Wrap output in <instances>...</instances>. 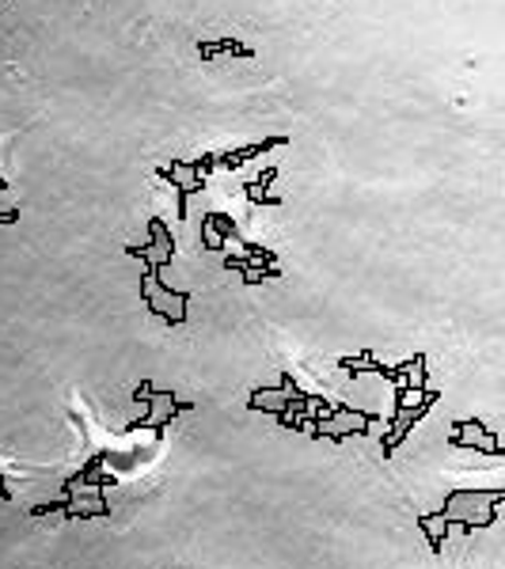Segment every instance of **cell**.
I'll list each match as a JSON object with an SVG mask.
<instances>
[{"label":"cell","mask_w":505,"mask_h":569,"mask_svg":"<svg viewBox=\"0 0 505 569\" xmlns=\"http://www.w3.org/2000/svg\"><path fill=\"white\" fill-rule=\"evenodd\" d=\"M452 449H467V452H483V455H505V449L498 444L491 425H483L478 418H467V422H456L449 436Z\"/></svg>","instance_id":"cell-4"},{"label":"cell","mask_w":505,"mask_h":569,"mask_svg":"<svg viewBox=\"0 0 505 569\" xmlns=\"http://www.w3.org/2000/svg\"><path fill=\"white\" fill-rule=\"evenodd\" d=\"M274 179H277V168L270 164L266 171H259L255 182H243V194H248L251 206H282V198L270 194V182H274Z\"/></svg>","instance_id":"cell-8"},{"label":"cell","mask_w":505,"mask_h":569,"mask_svg":"<svg viewBox=\"0 0 505 569\" xmlns=\"http://www.w3.org/2000/svg\"><path fill=\"white\" fill-rule=\"evenodd\" d=\"M0 502H12V489H8L4 475H0Z\"/></svg>","instance_id":"cell-10"},{"label":"cell","mask_w":505,"mask_h":569,"mask_svg":"<svg viewBox=\"0 0 505 569\" xmlns=\"http://www.w3.org/2000/svg\"><path fill=\"white\" fill-rule=\"evenodd\" d=\"M126 259H141L149 270H168L179 255V243L171 235V228L160 221V217H149V243H126Z\"/></svg>","instance_id":"cell-3"},{"label":"cell","mask_w":505,"mask_h":569,"mask_svg":"<svg viewBox=\"0 0 505 569\" xmlns=\"http://www.w3.org/2000/svg\"><path fill=\"white\" fill-rule=\"evenodd\" d=\"M141 301L149 315H156L160 323L168 327H182L187 323V304H190V293H179V288H168L160 277V270H145L141 274Z\"/></svg>","instance_id":"cell-2"},{"label":"cell","mask_w":505,"mask_h":569,"mask_svg":"<svg viewBox=\"0 0 505 569\" xmlns=\"http://www.w3.org/2000/svg\"><path fill=\"white\" fill-rule=\"evenodd\" d=\"M236 232H240V228H236V221H232L229 213H206V221H202V243H206V251H221Z\"/></svg>","instance_id":"cell-7"},{"label":"cell","mask_w":505,"mask_h":569,"mask_svg":"<svg viewBox=\"0 0 505 569\" xmlns=\"http://www.w3.org/2000/svg\"><path fill=\"white\" fill-rule=\"evenodd\" d=\"M198 57L202 61H217V57H240V61H255V46L240 39H209L198 42Z\"/></svg>","instance_id":"cell-6"},{"label":"cell","mask_w":505,"mask_h":569,"mask_svg":"<svg viewBox=\"0 0 505 569\" xmlns=\"http://www.w3.org/2000/svg\"><path fill=\"white\" fill-rule=\"evenodd\" d=\"M290 145V137L285 134H274V137H263V141H251V145H240V148H229V152H221V168L236 171L243 164H251L255 156L270 152V148H285Z\"/></svg>","instance_id":"cell-5"},{"label":"cell","mask_w":505,"mask_h":569,"mask_svg":"<svg viewBox=\"0 0 505 569\" xmlns=\"http://www.w3.org/2000/svg\"><path fill=\"white\" fill-rule=\"evenodd\" d=\"M4 190H8V179L0 175V198H4ZM23 221V213L15 206H0V224H20Z\"/></svg>","instance_id":"cell-9"},{"label":"cell","mask_w":505,"mask_h":569,"mask_svg":"<svg viewBox=\"0 0 505 569\" xmlns=\"http://www.w3.org/2000/svg\"><path fill=\"white\" fill-rule=\"evenodd\" d=\"M221 168V152H202L198 160H171L168 168H160V179L171 182L179 194V221L187 217L190 198H198L209 187V175Z\"/></svg>","instance_id":"cell-1"}]
</instances>
